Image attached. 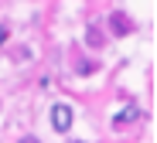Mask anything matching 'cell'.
<instances>
[{
	"mask_svg": "<svg viewBox=\"0 0 157 143\" xmlns=\"http://www.w3.org/2000/svg\"><path fill=\"white\" fill-rule=\"evenodd\" d=\"M51 126H55L58 133H68V130H72V106H68V102L51 106Z\"/></svg>",
	"mask_w": 157,
	"mask_h": 143,
	"instance_id": "1",
	"label": "cell"
},
{
	"mask_svg": "<svg viewBox=\"0 0 157 143\" xmlns=\"http://www.w3.org/2000/svg\"><path fill=\"white\" fill-rule=\"evenodd\" d=\"M133 119H140V109L137 106H123L116 116H113V126H126V123H133Z\"/></svg>",
	"mask_w": 157,
	"mask_h": 143,
	"instance_id": "2",
	"label": "cell"
},
{
	"mask_svg": "<svg viewBox=\"0 0 157 143\" xmlns=\"http://www.w3.org/2000/svg\"><path fill=\"white\" fill-rule=\"evenodd\" d=\"M109 24L116 27V34H130V31H133V24H130V17H123V14H113V17H109Z\"/></svg>",
	"mask_w": 157,
	"mask_h": 143,
	"instance_id": "3",
	"label": "cell"
},
{
	"mask_svg": "<svg viewBox=\"0 0 157 143\" xmlns=\"http://www.w3.org/2000/svg\"><path fill=\"white\" fill-rule=\"evenodd\" d=\"M7 41V24H0V44Z\"/></svg>",
	"mask_w": 157,
	"mask_h": 143,
	"instance_id": "4",
	"label": "cell"
},
{
	"mask_svg": "<svg viewBox=\"0 0 157 143\" xmlns=\"http://www.w3.org/2000/svg\"><path fill=\"white\" fill-rule=\"evenodd\" d=\"M24 143H38V140H24Z\"/></svg>",
	"mask_w": 157,
	"mask_h": 143,
	"instance_id": "5",
	"label": "cell"
}]
</instances>
